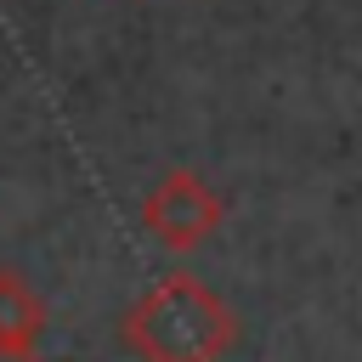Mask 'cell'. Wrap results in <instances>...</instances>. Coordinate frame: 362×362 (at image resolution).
Masks as SVG:
<instances>
[{"mask_svg":"<svg viewBox=\"0 0 362 362\" xmlns=\"http://www.w3.org/2000/svg\"><path fill=\"white\" fill-rule=\"evenodd\" d=\"M0 362H34V351H17V345L0 339Z\"/></svg>","mask_w":362,"mask_h":362,"instance_id":"cell-4","label":"cell"},{"mask_svg":"<svg viewBox=\"0 0 362 362\" xmlns=\"http://www.w3.org/2000/svg\"><path fill=\"white\" fill-rule=\"evenodd\" d=\"M40 334H45V300L17 272H0V339L17 351H40Z\"/></svg>","mask_w":362,"mask_h":362,"instance_id":"cell-3","label":"cell"},{"mask_svg":"<svg viewBox=\"0 0 362 362\" xmlns=\"http://www.w3.org/2000/svg\"><path fill=\"white\" fill-rule=\"evenodd\" d=\"M221 215H226L221 198H215L209 181L192 175V170H170V175L141 198V226H147L153 243L170 249V255H187V249L209 243L215 226H221Z\"/></svg>","mask_w":362,"mask_h":362,"instance_id":"cell-2","label":"cell"},{"mask_svg":"<svg viewBox=\"0 0 362 362\" xmlns=\"http://www.w3.org/2000/svg\"><path fill=\"white\" fill-rule=\"evenodd\" d=\"M124 351L141 362H221L238 345V311L204 277H158L119 322Z\"/></svg>","mask_w":362,"mask_h":362,"instance_id":"cell-1","label":"cell"}]
</instances>
